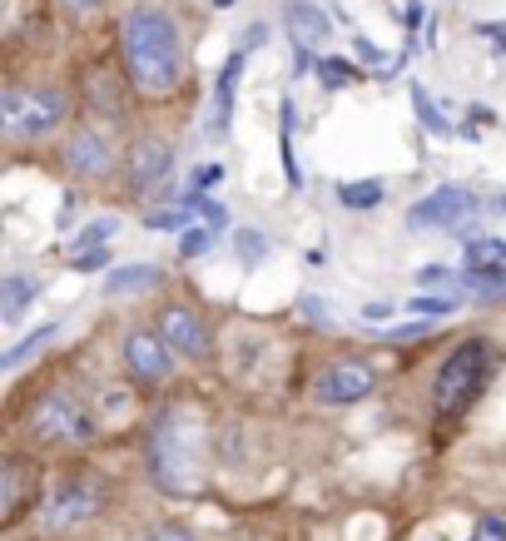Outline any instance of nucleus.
<instances>
[{
    "label": "nucleus",
    "mask_w": 506,
    "mask_h": 541,
    "mask_svg": "<svg viewBox=\"0 0 506 541\" xmlns=\"http://www.w3.org/2000/svg\"><path fill=\"white\" fill-rule=\"evenodd\" d=\"M40 288H45V283H40L35 273H5V278H0V318H5V323H20V313L40 298Z\"/></svg>",
    "instance_id": "4468645a"
},
{
    "label": "nucleus",
    "mask_w": 506,
    "mask_h": 541,
    "mask_svg": "<svg viewBox=\"0 0 506 541\" xmlns=\"http://www.w3.org/2000/svg\"><path fill=\"white\" fill-rule=\"evenodd\" d=\"M492 373H497V348H492L487 338H462V343L442 358L437 383H432V407H437V417H442V422L462 417L467 407L487 393Z\"/></svg>",
    "instance_id": "7ed1b4c3"
},
{
    "label": "nucleus",
    "mask_w": 506,
    "mask_h": 541,
    "mask_svg": "<svg viewBox=\"0 0 506 541\" xmlns=\"http://www.w3.org/2000/svg\"><path fill=\"white\" fill-rule=\"evenodd\" d=\"M482 125H492V110H487V105H477V110H472V125H467V135H477Z\"/></svg>",
    "instance_id": "e433bc0d"
},
{
    "label": "nucleus",
    "mask_w": 506,
    "mask_h": 541,
    "mask_svg": "<svg viewBox=\"0 0 506 541\" xmlns=\"http://www.w3.org/2000/svg\"><path fill=\"white\" fill-rule=\"evenodd\" d=\"M412 105H417V120H422V130H427V135H452V120H447V115L427 100V90H422V85H412Z\"/></svg>",
    "instance_id": "5701e85b"
},
{
    "label": "nucleus",
    "mask_w": 506,
    "mask_h": 541,
    "mask_svg": "<svg viewBox=\"0 0 506 541\" xmlns=\"http://www.w3.org/2000/svg\"><path fill=\"white\" fill-rule=\"evenodd\" d=\"M189 219H194V214H189V204H184V199H179V204H169V209H149V214H144V224H149V229H184Z\"/></svg>",
    "instance_id": "a878e982"
},
{
    "label": "nucleus",
    "mask_w": 506,
    "mask_h": 541,
    "mask_svg": "<svg viewBox=\"0 0 506 541\" xmlns=\"http://www.w3.org/2000/svg\"><path fill=\"white\" fill-rule=\"evenodd\" d=\"M244 60H249V50H234L229 60H224V70H219V105H214V135H224V125H229V110H234V90H239V75H244Z\"/></svg>",
    "instance_id": "2eb2a0df"
},
{
    "label": "nucleus",
    "mask_w": 506,
    "mask_h": 541,
    "mask_svg": "<svg viewBox=\"0 0 506 541\" xmlns=\"http://www.w3.org/2000/svg\"><path fill=\"white\" fill-rule=\"evenodd\" d=\"M283 25H288L298 50H323L328 35H333V20H328V10L318 0H288L283 5Z\"/></svg>",
    "instance_id": "ddd939ff"
},
{
    "label": "nucleus",
    "mask_w": 506,
    "mask_h": 541,
    "mask_svg": "<svg viewBox=\"0 0 506 541\" xmlns=\"http://www.w3.org/2000/svg\"><path fill=\"white\" fill-rule=\"evenodd\" d=\"M477 35H487L497 50H506V25H477Z\"/></svg>",
    "instance_id": "c9c22d12"
},
{
    "label": "nucleus",
    "mask_w": 506,
    "mask_h": 541,
    "mask_svg": "<svg viewBox=\"0 0 506 541\" xmlns=\"http://www.w3.org/2000/svg\"><path fill=\"white\" fill-rule=\"evenodd\" d=\"M149 477L169 497H199L204 492V462H199V417L189 407H164L149 422Z\"/></svg>",
    "instance_id": "f03ea898"
},
{
    "label": "nucleus",
    "mask_w": 506,
    "mask_h": 541,
    "mask_svg": "<svg viewBox=\"0 0 506 541\" xmlns=\"http://www.w3.org/2000/svg\"><path fill=\"white\" fill-rule=\"evenodd\" d=\"M373 388H378V373H373L368 363L348 358V363H333V368L318 373L313 398H318L323 407H353V403H363Z\"/></svg>",
    "instance_id": "0eeeda50"
},
{
    "label": "nucleus",
    "mask_w": 506,
    "mask_h": 541,
    "mask_svg": "<svg viewBox=\"0 0 506 541\" xmlns=\"http://www.w3.org/2000/svg\"><path fill=\"white\" fill-rule=\"evenodd\" d=\"M497 209H502V214H506V194H502V199H497Z\"/></svg>",
    "instance_id": "ea45409f"
},
{
    "label": "nucleus",
    "mask_w": 506,
    "mask_h": 541,
    "mask_svg": "<svg viewBox=\"0 0 506 541\" xmlns=\"http://www.w3.org/2000/svg\"><path fill=\"white\" fill-rule=\"evenodd\" d=\"M30 437L45 447H85L95 437V417L75 403L70 393H45L40 403L30 407Z\"/></svg>",
    "instance_id": "39448f33"
},
{
    "label": "nucleus",
    "mask_w": 506,
    "mask_h": 541,
    "mask_svg": "<svg viewBox=\"0 0 506 541\" xmlns=\"http://www.w3.org/2000/svg\"><path fill=\"white\" fill-rule=\"evenodd\" d=\"M214 5H234V0H214Z\"/></svg>",
    "instance_id": "a19ab883"
},
{
    "label": "nucleus",
    "mask_w": 506,
    "mask_h": 541,
    "mask_svg": "<svg viewBox=\"0 0 506 541\" xmlns=\"http://www.w3.org/2000/svg\"><path fill=\"white\" fill-rule=\"evenodd\" d=\"M115 229H120L115 219H95V224H85V229H80V234L70 239V259H80V254H95V249H105Z\"/></svg>",
    "instance_id": "412c9836"
},
{
    "label": "nucleus",
    "mask_w": 506,
    "mask_h": 541,
    "mask_svg": "<svg viewBox=\"0 0 506 541\" xmlns=\"http://www.w3.org/2000/svg\"><path fill=\"white\" fill-rule=\"evenodd\" d=\"M214 234H219L214 224H189V229H184V239H179V254H184V259L209 254V249H214Z\"/></svg>",
    "instance_id": "393cba45"
},
{
    "label": "nucleus",
    "mask_w": 506,
    "mask_h": 541,
    "mask_svg": "<svg viewBox=\"0 0 506 541\" xmlns=\"http://www.w3.org/2000/svg\"><path fill=\"white\" fill-rule=\"evenodd\" d=\"M353 50H358V55H363L368 65H387V55H382L378 45H373V40H363V35H353Z\"/></svg>",
    "instance_id": "473e14b6"
},
{
    "label": "nucleus",
    "mask_w": 506,
    "mask_h": 541,
    "mask_svg": "<svg viewBox=\"0 0 506 541\" xmlns=\"http://www.w3.org/2000/svg\"><path fill=\"white\" fill-rule=\"evenodd\" d=\"M55 333H60V323H45V328L25 333V338H20L15 348H5V358H0V373H15V368H20L25 358H35V353H40V348H45V343H50Z\"/></svg>",
    "instance_id": "6ab92c4d"
},
{
    "label": "nucleus",
    "mask_w": 506,
    "mask_h": 541,
    "mask_svg": "<svg viewBox=\"0 0 506 541\" xmlns=\"http://www.w3.org/2000/svg\"><path fill=\"white\" fill-rule=\"evenodd\" d=\"M462 288L472 298H506V264H467Z\"/></svg>",
    "instance_id": "dca6fc26"
},
{
    "label": "nucleus",
    "mask_w": 506,
    "mask_h": 541,
    "mask_svg": "<svg viewBox=\"0 0 506 541\" xmlns=\"http://www.w3.org/2000/svg\"><path fill=\"white\" fill-rule=\"evenodd\" d=\"M318 80H323L328 90H343V85H353V80H358V70H353L348 60H333V55H318Z\"/></svg>",
    "instance_id": "b1692460"
},
{
    "label": "nucleus",
    "mask_w": 506,
    "mask_h": 541,
    "mask_svg": "<svg viewBox=\"0 0 506 541\" xmlns=\"http://www.w3.org/2000/svg\"><path fill=\"white\" fill-rule=\"evenodd\" d=\"M164 273L154 269V264H125V269H115L105 278V293H115V298H125V293H144V288H154Z\"/></svg>",
    "instance_id": "f3484780"
},
{
    "label": "nucleus",
    "mask_w": 506,
    "mask_h": 541,
    "mask_svg": "<svg viewBox=\"0 0 506 541\" xmlns=\"http://www.w3.org/2000/svg\"><path fill=\"white\" fill-rule=\"evenodd\" d=\"M477 214H482V199H477L472 189L442 184V189H432L427 199H417V204L407 209V224H412V229H462V224L477 219Z\"/></svg>",
    "instance_id": "423d86ee"
},
{
    "label": "nucleus",
    "mask_w": 506,
    "mask_h": 541,
    "mask_svg": "<svg viewBox=\"0 0 506 541\" xmlns=\"http://www.w3.org/2000/svg\"><path fill=\"white\" fill-rule=\"evenodd\" d=\"M338 204L343 209H378L382 184L378 179H348V184H338Z\"/></svg>",
    "instance_id": "aec40b11"
},
{
    "label": "nucleus",
    "mask_w": 506,
    "mask_h": 541,
    "mask_svg": "<svg viewBox=\"0 0 506 541\" xmlns=\"http://www.w3.org/2000/svg\"><path fill=\"white\" fill-rule=\"evenodd\" d=\"M105 259H110V254H105V249H95V254H80V259H75V264H80V269H100V264H105Z\"/></svg>",
    "instance_id": "58836bf2"
},
{
    "label": "nucleus",
    "mask_w": 506,
    "mask_h": 541,
    "mask_svg": "<svg viewBox=\"0 0 506 541\" xmlns=\"http://www.w3.org/2000/svg\"><path fill=\"white\" fill-rule=\"evenodd\" d=\"M452 308H457L452 293H417V298L407 303V313H412L417 323H437V318H447Z\"/></svg>",
    "instance_id": "4be33fe9"
},
{
    "label": "nucleus",
    "mask_w": 506,
    "mask_h": 541,
    "mask_svg": "<svg viewBox=\"0 0 506 541\" xmlns=\"http://www.w3.org/2000/svg\"><path fill=\"white\" fill-rule=\"evenodd\" d=\"M0 512H5V522H15L20 517V497H25V462L20 457H5V467H0Z\"/></svg>",
    "instance_id": "a211bd4d"
},
{
    "label": "nucleus",
    "mask_w": 506,
    "mask_h": 541,
    "mask_svg": "<svg viewBox=\"0 0 506 541\" xmlns=\"http://www.w3.org/2000/svg\"><path fill=\"white\" fill-rule=\"evenodd\" d=\"M298 308H303V318H308V323L333 328V313H328V303H323V298H313V293H308V298H298Z\"/></svg>",
    "instance_id": "c756f323"
},
{
    "label": "nucleus",
    "mask_w": 506,
    "mask_h": 541,
    "mask_svg": "<svg viewBox=\"0 0 506 541\" xmlns=\"http://www.w3.org/2000/svg\"><path fill=\"white\" fill-rule=\"evenodd\" d=\"M472 541H506V517H502V512L477 517V537H472Z\"/></svg>",
    "instance_id": "c85d7f7f"
},
{
    "label": "nucleus",
    "mask_w": 506,
    "mask_h": 541,
    "mask_svg": "<svg viewBox=\"0 0 506 541\" xmlns=\"http://www.w3.org/2000/svg\"><path fill=\"white\" fill-rule=\"evenodd\" d=\"M467 264H506V239H467Z\"/></svg>",
    "instance_id": "bb28decb"
},
{
    "label": "nucleus",
    "mask_w": 506,
    "mask_h": 541,
    "mask_svg": "<svg viewBox=\"0 0 506 541\" xmlns=\"http://www.w3.org/2000/svg\"><path fill=\"white\" fill-rule=\"evenodd\" d=\"M144 541H194V532L189 527H159V532H149Z\"/></svg>",
    "instance_id": "f704fd0d"
},
{
    "label": "nucleus",
    "mask_w": 506,
    "mask_h": 541,
    "mask_svg": "<svg viewBox=\"0 0 506 541\" xmlns=\"http://www.w3.org/2000/svg\"><path fill=\"white\" fill-rule=\"evenodd\" d=\"M392 318H397V308H392V303H368V308H363V323H373V328L392 323Z\"/></svg>",
    "instance_id": "2f4dec72"
},
{
    "label": "nucleus",
    "mask_w": 506,
    "mask_h": 541,
    "mask_svg": "<svg viewBox=\"0 0 506 541\" xmlns=\"http://www.w3.org/2000/svg\"><path fill=\"white\" fill-rule=\"evenodd\" d=\"M125 75L129 85L149 100L174 95L184 80V50H179V30L169 20V10L159 5H134L125 15Z\"/></svg>",
    "instance_id": "f257e3e1"
},
{
    "label": "nucleus",
    "mask_w": 506,
    "mask_h": 541,
    "mask_svg": "<svg viewBox=\"0 0 506 541\" xmlns=\"http://www.w3.org/2000/svg\"><path fill=\"white\" fill-rule=\"evenodd\" d=\"M169 169H174V154H169L164 139H139V144L129 149V159H125V179H129V189H134L139 199H154V194L164 189Z\"/></svg>",
    "instance_id": "9d476101"
},
{
    "label": "nucleus",
    "mask_w": 506,
    "mask_h": 541,
    "mask_svg": "<svg viewBox=\"0 0 506 541\" xmlns=\"http://www.w3.org/2000/svg\"><path fill=\"white\" fill-rule=\"evenodd\" d=\"M125 368L134 383L144 388H164L174 378V348L159 333H129L125 338Z\"/></svg>",
    "instance_id": "6e6552de"
},
{
    "label": "nucleus",
    "mask_w": 506,
    "mask_h": 541,
    "mask_svg": "<svg viewBox=\"0 0 506 541\" xmlns=\"http://www.w3.org/2000/svg\"><path fill=\"white\" fill-rule=\"evenodd\" d=\"M263 249H268V239H263L258 229H239V254H244L249 264H258V259H263Z\"/></svg>",
    "instance_id": "7c9ffc66"
},
{
    "label": "nucleus",
    "mask_w": 506,
    "mask_h": 541,
    "mask_svg": "<svg viewBox=\"0 0 506 541\" xmlns=\"http://www.w3.org/2000/svg\"><path fill=\"white\" fill-rule=\"evenodd\" d=\"M417 288L422 293H452L457 288V273L442 269V264H427V269H417Z\"/></svg>",
    "instance_id": "cd10ccee"
},
{
    "label": "nucleus",
    "mask_w": 506,
    "mask_h": 541,
    "mask_svg": "<svg viewBox=\"0 0 506 541\" xmlns=\"http://www.w3.org/2000/svg\"><path fill=\"white\" fill-rule=\"evenodd\" d=\"M70 15H90V10H100V0H60Z\"/></svg>",
    "instance_id": "4c0bfd02"
},
{
    "label": "nucleus",
    "mask_w": 506,
    "mask_h": 541,
    "mask_svg": "<svg viewBox=\"0 0 506 541\" xmlns=\"http://www.w3.org/2000/svg\"><path fill=\"white\" fill-rule=\"evenodd\" d=\"M159 338H164L179 358H209V328H204V318H199L194 308H184V303H169V308L159 313Z\"/></svg>",
    "instance_id": "9b49d317"
},
{
    "label": "nucleus",
    "mask_w": 506,
    "mask_h": 541,
    "mask_svg": "<svg viewBox=\"0 0 506 541\" xmlns=\"http://www.w3.org/2000/svg\"><path fill=\"white\" fill-rule=\"evenodd\" d=\"M100 507V487L95 482H60L50 497H45V507H40V527L45 532H65V527H75V522H85L90 512Z\"/></svg>",
    "instance_id": "1a4fd4ad"
},
{
    "label": "nucleus",
    "mask_w": 506,
    "mask_h": 541,
    "mask_svg": "<svg viewBox=\"0 0 506 541\" xmlns=\"http://www.w3.org/2000/svg\"><path fill=\"white\" fill-rule=\"evenodd\" d=\"M65 164L80 179H110L115 174V144L100 130H80V135L70 139V149H65Z\"/></svg>",
    "instance_id": "f8f14e48"
},
{
    "label": "nucleus",
    "mask_w": 506,
    "mask_h": 541,
    "mask_svg": "<svg viewBox=\"0 0 506 541\" xmlns=\"http://www.w3.org/2000/svg\"><path fill=\"white\" fill-rule=\"evenodd\" d=\"M65 120V95L40 85H5L0 95V135L5 139H45Z\"/></svg>",
    "instance_id": "20e7f679"
},
{
    "label": "nucleus",
    "mask_w": 506,
    "mask_h": 541,
    "mask_svg": "<svg viewBox=\"0 0 506 541\" xmlns=\"http://www.w3.org/2000/svg\"><path fill=\"white\" fill-rule=\"evenodd\" d=\"M189 184H194V194H199V189H209V184H219V164H204V169H194V179H189Z\"/></svg>",
    "instance_id": "72a5a7b5"
}]
</instances>
